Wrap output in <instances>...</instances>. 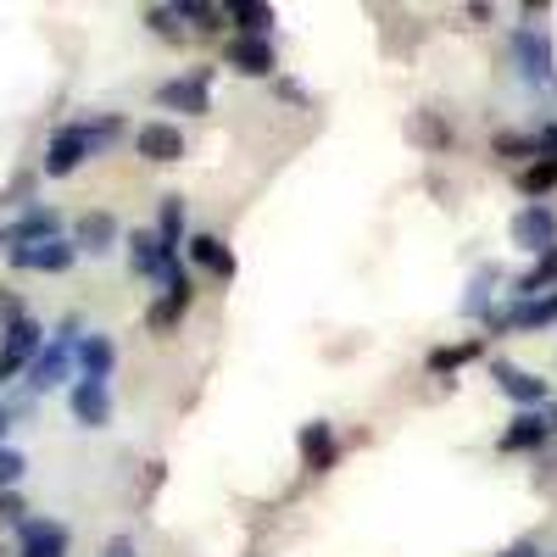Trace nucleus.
<instances>
[{
    "instance_id": "7c9ffc66",
    "label": "nucleus",
    "mask_w": 557,
    "mask_h": 557,
    "mask_svg": "<svg viewBox=\"0 0 557 557\" xmlns=\"http://www.w3.org/2000/svg\"><path fill=\"white\" fill-rule=\"evenodd\" d=\"M535 146H541V162H552V168H557V123H546V128L535 134Z\"/></svg>"
},
{
    "instance_id": "20e7f679",
    "label": "nucleus",
    "mask_w": 557,
    "mask_h": 557,
    "mask_svg": "<svg viewBox=\"0 0 557 557\" xmlns=\"http://www.w3.org/2000/svg\"><path fill=\"white\" fill-rule=\"evenodd\" d=\"M207 84H212V67H196V73H184V78H168L162 89H157V101L168 107V112H207L212 101H207Z\"/></svg>"
},
{
    "instance_id": "39448f33",
    "label": "nucleus",
    "mask_w": 557,
    "mask_h": 557,
    "mask_svg": "<svg viewBox=\"0 0 557 557\" xmlns=\"http://www.w3.org/2000/svg\"><path fill=\"white\" fill-rule=\"evenodd\" d=\"M162 290H168V296H162V301H157V307L146 312V323H151V330H173V323L184 318V307H190V296H196L190 273H184L178 262H173V268L162 273Z\"/></svg>"
},
{
    "instance_id": "423d86ee",
    "label": "nucleus",
    "mask_w": 557,
    "mask_h": 557,
    "mask_svg": "<svg viewBox=\"0 0 557 557\" xmlns=\"http://www.w3.org/2000/svg\"><path fill=\"white\" fill-rule=\"evenodd\" d=\"M513 240H519L524 251H535V257H546V251L557 246V218H552L546 201H530V207L513 218Z\"/></svg>"
},
{
    "instance_id": "c85d7f7f",
    "label": "nucleus",
    "mask_w": 557,
    "mask_h": 557,
    "mask_svg": "<svg viewBox=\"0 0 557 557\" xmlns=\"http://www.w3.org/2000/svg\"><path fill=\"white\" fill-rule=\"evenodd\" d=\"M146 23H151L162 39H178V7H151V12H146Z\"/></svg>"
},
{
    "instance_id": "393cba45",
    "label": "nucleus",
    "mask_w": 557,
    "mask_h": 557,
    "mask_svg": "<svg viewBox=\"0 0 557 557\" xmlns=\"http://www.w3.org/2000/svg\"><path fill=\"white\" fill-rule=\"evenodd\" d=\"M491 151H496L502 162H524V157L541 162V146H535L530 134H496V139H491Z\"/></svg>"
},
{
    "instance_id": "ddd939ff",
    "label": "nucleus",
    "mask_w": 557,
    "mask_h": 557,
    "mask_svg": "<svg viewBox=\"0 0 557 557\" xmlns=\"http://www.w3.org/2000/svg\"><path fill=\"white\" fill-rule=\"evenodd\" d=\"M39 240H57V212L51 207H34L28 218H17L12 228H0V246L17 251V246H39Z\"/></svg>"
},
{
    "instance_id": "4468645a",
    "label": "nucleus",
    "mask_w": 557,
    "mask_h": 557,
    "mask_svg": "<svg viewBox=\"0 0 557 557\" xmlns=\"http://www.w3.org/2000/svg\"><path fill=\"white\" fill-rule=\"evenodd\" d=\"M134 151L146 157V162H178L184 157V134L173 123H146L134 134Z\"/></svg>"
},
{
    "instance_id": "4be33fe9",
    "label": "nucleus",
    "mask_w": 557,
    "mask_h": 557,
    "mask_svg": "<svg viewBox=\"0 0 557 557\" xmlns=\"http://www.w3.org/2000/svg\"><path fill=\"white\" fill-rule=\"evenodd\" d=\"M552 285H557V246H552L546 257H535V268L519 278V290H513V296H519V301H530V296H546Z\"/></svg>"
},
{
    "instance_id": "2f4dec72",
    "label": "nucleus",
    "mask_w": 557,
    "mask_h": 557,
    "mask_svg": "<svg viewBox=\"0 0 557 557\" xmlns=\"http://www.w3.org/2000/svg\"><path fill=\"white\" fill-rule=\"evenodd\" d=\"M502 557H541V552H535V546H530V541H524V546H507V552H502Z\"/></svg>"
},
{
    "instance_id": "412c9836",
    "label": "nucleus",
    "mask_w": 557,
    "mask_h": 557,
    "mask_svg": "<svg viewBox=\"0 0 557 557\" xmlns=\"http://www.w3.org/2000/svg\"><path fill=\"white\" fill-rule=\"evenodd\" d=\"M117 240V218L112 212H84L78 218V251H107Z\"/></svg>"
},
{
    "instance_id": "aec40b11",
    "label": "nucleus",
    "mask_w": 557,
    "mask_h": 557,
    "mask_svg": "<svg viewBox=\"0 0 557 557\" xmlns=\"http://www.w3.org/2000/svg\"><path fill=\"white\" fill-rule=\"evenodd\" d=\"M223 17L240 23L246 39H268V28H273V7H262V0H235V7H223Z\"/></svg>"
},
{
    "instance_id": "cd10ccee",
    "label": "nucleus",
    "mask_w": 557,
    "mask_h": 557,
    "mask_svg": "<svg viewBox=\"0 0 557 557\" xmlns=\"http://www.w3.org/2000/svg\"><path fill=\"white\" fill-rule=\"evenodd\" d=\"M23 469H28V462H23V451H12V446H0V485H17L23 480Z\"/></svg>"
},
{
    "instance_id": "72a5a7b5",
    "label": "nucleus",
    "mask_w": 557,
    "mask_h": 557,
    "mask_svg": "<svg viewBox=\"0 0 557 557\" xmlns=\"http://www.w3.org/2000/svg\"><path fill=\"white\" fill-rule=\"evenodd\" d=\"M546 424H552V435H557V407H546Z\"/></svg>"
},
{
    "instance_id": "9d476101",
    "label": "nucleus",
    "mask_w": 557,
    "mask_h": 557,
    "mask_svg": "<svg viewBox=\"0 0 557 557\" xmlns=\"http://www.w3.org/2000/svg\"><path fill=\"white\" fill-rule=\"evenodd\" d=\"M128 262H134V273H146V278H162L178 257L157 240V228H134L128 235Z\"/></svg>"
},
{
    "instance_id": "f3484780",
    "label": "nucleus",
    "mask_w": 557,
    "mask_h": 557,
    "mask_svg": "<svg viewBox=\"0 0 557 557\" xmlns=\"http://www.w3.org/2000/svg\"><path fill=\"white\" fill-rule=\"evenodd\" d=\"M546 435H552L546 412H519L513 424L502 430V451H535V446H546Z\"/></svg>"
},
{
    "instance_id": "9b49d317",
    "label": "nucleus",
    "mask_w": 557,
    "mask_h": 557,
    "mask_svg": "<svg viewBox=\"0 0 557 557\" xmlns=\"http://www.w3.org/2000/svg\"><path fill=\"white\" fill-rule=\"evenodd\" d=\"M17 552L23 557H67V530L57 519H28L17 530Z\"/></svg>"
},
{
    "instance_id": "7ed1b4c3",
    "label": "nucleus",
    "mask_w": 557,
    "mask_h": 557,
    "mask_svg": "<svg viewBox=\"0 0 557 557\" xmlns=\"http://www.w3.org/2000/svg\"><path fill=\"white\" fill-rule=\"evenodd\" d=\"M12 257V268H23V273H67L73 268V257H78V240H39V246H17V251H7Z\"/></svg>"
},
{
    "instance_id": "f03ea898",
    "label": "nucleus",
    "mask_w": 557,
    "mask_h": 557,
    "mask_svg": "<svg viewBox=\"0 0 557 557\" xmlns=\"http://www.w3.org/2000/svg\"><path fill=\"white\" fill-rule=\"evenodd\" d=\"M78 318H67L62 323V330L51 335V341H45V351L34 357V368H28V385L34 391H51V385H62L67 380V368H73V357H78Z\"/></svg>"
},
{
    "instance_id": "2eb2a0df",
    "label": "nucleus",
    "mask_w": 557,
    "mask_h": 557,
    "mask_svg": "<svg viewBox=\"0 0 557 557\" xmlns=\"http://www.w3.org/2000/svg\"><path fill=\"white\" fill-rule=\"evenodd\" d=\"M496 323H502V330H546V323H557V290L530 296V301H513Z\"/></svg>"
},
{
    "instance_id": "dca6fc26",
    "label": "nucleus",
    "mask_w": 557,
    "mask_h": 557,
    "mask_svg": "<svg viewBox=\"0 0 557 557\" xmlns=\"http://www.w3.org/2000/svg\"><path fill=\"white\" fill-rule=\"evenodd\" d=\"M513 57H519V67H524L530 84H546V78H552V45H546L535 28H519V34H513Z\"/></svg>"
},
{
    "instance_id": "6ab92c4d",
    "label": "nucleus",
    "mask_w": 557,
    "mask_h": 557,
    "mask_svg": "<svg viewBox=\"0 0 557 557\" xmlns=\"http://www.w3.org/2000/svg\"><path fill=\"white\" fill-rule=\"evenodd\" d=\"M112 362H117V346H112L107 335H84V341H78V368H84V380H107Z\"/></svg>"
},
{
    "instance_id": "1a4fd4ad",
    "label": "nucleus",
    "mask_w": 557,
    "mask_h": 557,
    "mask_svg": "<svg viewBox=\"0 0 557 557\" xmlns=\"http://www.w3.org/2000/svg\"><path fill=\"white\" fill-rule=\"evenodd\" d=\"M67 401H73V418H78L84 430H101L107 418H112V391H107V380H78Z\"/></svg>"
},
{
    "instance_id": "6e6552de",
    "label": "nucleus",
    "mask_w": 557,
    "mask_h": 557,
    "mask_svg": "<svg viewBox=\"0 0 557 557\" xmlns=\"http://www.w3.org/2000/svg\"><path fill=\"white\" fill-rule=\"evenodd\" d=\"M223 62L235 67V73H246V78H268V73L278 67V57H273V39H246V34L228 39Z\"/></svg>"
},
{
    "instance_id": "5701e85b",
    "label": "nucleus",
    "mask_w": 557,
    "mask_h": 557,
    "mask_svg": "<svg viewBox=\"0 0 557 557\" xmlns=\"http://www.w3.org/2000/svg\"><path fill=\"white\" fill-rule=\"evenodd\" d=\"M157 240L178 257V246H184V201L178 196H168L162 201V223H157Z\"/></svg>"
},
{
    "instance_id": "a211bd4d",
    "label": "nucleus",
    "mask_w": 557,
    "mask_h": 557,
    "mask_svg": "<svg viewBox=\"0 0 557 557\" xmlns=\"http://www.w3.org/2000/svg\"><path fill=\"white\" fill-rule=\"evenodd\" d=\"M184 246H190V262H201L207 273H218V278H235V251H228L218 235H190Z\"/></svg>"
},
{
    "instance_id": "0eeeda50",
    "label": "nucleus",
    "mask_w": 557,
    "mask_h": 557,
    "mask_svg": "<svg viewBox=\"0 0 557 557\" xmlns=\"http://www.w3.org/2000/svg\"><path fill=\"white\" fill-rule=\"evenodd\" d=\"M491 380L502 385V396H513V401H519L524 412H535V407H546V401H552L546 380L524 374V368H513V362H491Z\"/></svg>"
},
{
    "instance_id": "f257e3e1",
    "label": "nucleus",
    "mask_w": 557,
    "mask_h": 557,
    "mask_svg": "<svg viewBox=\"0 0 557 557\" xmlns=\"http://www.w3.org/2000/svg\"><path fill=\"white\" fill-rule=\"evenodd\" d=\"M117 134V117H101V123H67L51 134V146H45V173L51 178H67L84 157H96L107 139Z\"/></svg>"
},
{
    "instance_id": "b1692460",
    "label": "nucleus",
    "mask_w": 557,
    "mask_h": 557,
    "mask_svg": "<svg viewBox=\"0 0 557 557\" xmlns=\"http://www.w3.org/2000/svg\"><path fill=\"white\" fill-rule=\"evenodd\" d=\"M519 190H524L530 201L552 196V190H557V168H552V162H530V168L519 173Z\"/></svg>"
},
{
    "instance_id": "bb28decb",
    "label": "nucleus",
    "mask_w": 557,
    "mask_h": 557,
    "mask_svg": "<svg viewBox=\"0 0 557 557\" xmlns=\"http://www.w3.org/2000/svg\"><path fill=\"white\" fill-rule=\"evenodd\" d=\"M218 17H223V12H218V7H207V0H184V7H178V23H196L201 34H212V28H218Z\"/></svg>"
},
{
    "instance_id": "a878e982",
    "label": "nucleus",
    "mask_w": 557,
    "mask_h": 557,
    "mask_svg": "<svg viewBox=\"0 0 557 557\" xmlns=\"http://www.w3.org/2000/svg\"><path fill=\"white\" fill-rule=\"evenodd\" d=\"M474 357H480V341H462V346H441V351H430V374H451V368L474 362Z\"/></svg>"
},
{
    "instance_id": "c756f323",
    "label": "nucleus",
    "mask_w": 557,
    "mask_h": 557,
    "mask_svg": "<svg viewBox=\"0 0 557 557\" xmlns=\"http://www.w3.org/2000/svg\"><path fill=\"white\" fill-rule=\"evenodd\" d=\"M0 524H17V530L28 524V519H23V496H17V491H0Z\"/></svg>"
},
{
    "instance_id": "473e14b6",
    "label": "nucleus",
    "mask_w": 557,
    "mask_h": 557,
    "mask_svg": "<svg viewBox=\"0 0 557 557\" xmlns=\"http://www.w3.org/2000/svg\"><path fill=\"white\" fill-rule=\"evenodd\" d=\"M7 430H12V412H7V407H0V435H7Z\"/></svg>"
},
{
    "instance_id": "f8f14e48",
    "label": "nucleus",
    "mask_w": 557,
    "mask_h": 557,
    "mask_svg": "<svg viewBox=\"0 0 557 557\" xmlns=\"http://www.w3.org/2000/svg\"><path fill=\"white\" fill-rule=\"evenodd\" d=\"M301 469L307 474H330L335 469V430L330 424H323V418H318V424H301Z\"/></svg>"
}]
</instances>
